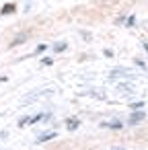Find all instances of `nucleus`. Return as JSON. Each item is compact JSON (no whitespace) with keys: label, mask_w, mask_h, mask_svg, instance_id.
Masks as SVG:
<instances>
[{"label":"nucleus","mask_w":148,"mask_h":150,"mask_svg":"<svg viewBox=\"0 0 148 150\" xmlns=\"http://www.w3.org/2000/svg\"><path fill=\"white\" fill-rule=\"evenodd\" d=\"M140 119H144V113H134V115H132V119H130V121H132V123H138V121H140Z\"/></svg>","instance_id":"obj_1"},{"label":"nucleus","mask_w":148,"mask_h":150,"mask_svg":"<svg viewBox=\"0 0 148 150\" xmlns=\"http://www.w3.org/2000/svg\"><path fill=\"white\" fill-rule=\"evenodd\" d=\"M66 125H68V129H76L78 127V119H68Z\"/></svg>","instance_id":"obj_2"},{"label":"nucleus","mask_w":148,"mask_h":150,"mask_svg":"<svg viewBox=\"0 0 148 150\" xmlns=\"http://www.w3.org/2000/svg\"><path fill=\"white\" fill-rule=\"evenodd\" d=\"M52 138H56V132H52V134H43V136L39 138V142H45V140H52Z\"/></svg>","instance_id":"obj_3"},{"label":"nucleus","mask_w":148,"mask_h":150,"mask_svg":"<svg viewBox=\"0 0 148 150\" xmlns=\"http://www.w3.org/2000/svg\"><path fill=\"white\" fill-rule=\"evenodd\" d=\"M13 11H15V6H13V4H8V6H6V8H4V11H2V13H4V15H6V13H13Z\"/></svg>","instance_id":"obj_4"}]
</instances>
